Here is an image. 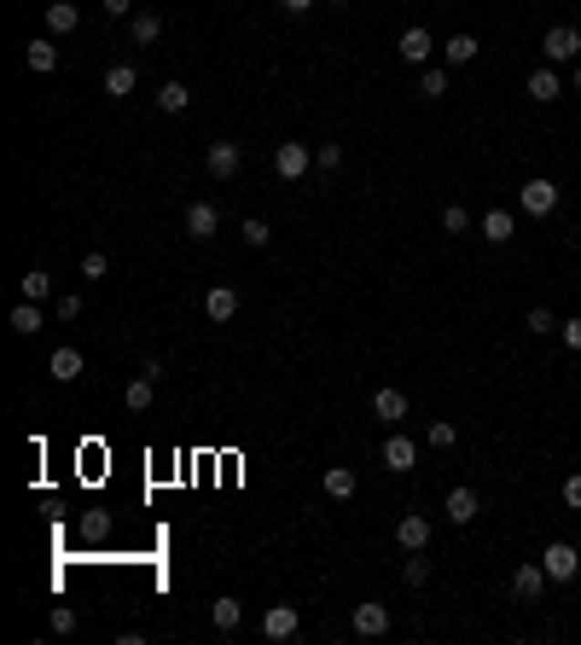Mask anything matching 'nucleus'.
I'll use <instances>...</instances> for the list:
<instances>
[{
  "label": "nucleus",
  "instance_id": "obj_1",
  "mask_svg": "<svg viewBox=\"0 0 581 645\" xmlns=\"http://www.w3.org/2000/svg\"><path fill=\"white\" fill-rule=\"evenodd\" d=\"M517 210H524V215H541V222H546V215L558 210V186L546 181V175L524 181V186H517Z\"/></svg>",
  "mask_w": 581,
  "mask_h": 645
},
{
  "label": "nucleus",
  "instance_id": "obj_2",
  "mask_svg": "<svg viewBox=\"0 0 581 645\" xmlns=\"http://www.w3.org/2000/svg\"><path fill=\"white\" fill-rule=\"evenodd\" d=\"M541 53L553 58V65H576V58H581V29L553 24V29H546V41H541Z\"/></svg>",
  "mask_w": 581,
  "mask_h": 645
},
{
  "label": "nucleus",
  "instance_id": "obj_3",
  "mask_svg": "<svg viewBox=\"0 0 581 645\" xmlns=\"http://www.w3.org/2000/svg\"><path fill=\"white\" fill-rule=\"evenodd\" d=\"M203 169H210L215 181H233L244 169V151L233 146V140H210V151H203Z\"/></svg>",
  "mask_w": 581,
  "mask_h": 645
},
{
  "label": "nucleus",
  "instance_id": "obj_4",
  "mask_svg": "<svg viewBox=\"0 0 581 645\" xmlns=\"http://www.w3.org/2000/svg\"><path fill=\"white\" fill-rule=\"evenodd\" d=\"M308 163H314V151L303 146V140H279V151H274L279 181H303V175H308Z\"/></svg>",
  "mask_w": 581,
  "mask_h": 645
},
{
  "label": "nucleus",
  "instance_id": "obj_5",
  "mask_svg": "<svg viewBox=\"0 0 581 645\" xmlns=\"http://www.w3.org/2000/svg\"><path fill=\"white\" fill-rule=\"evenodd\" d=\"M296 628H303V610L296 605H268L262 610V640H296Z\"/></svg>",
  "mask_w": 581,
  "mask_h": 645
},
{
  "label": "nucleus",
  "instance_id": "obj_6",
  "mask_svg": "<svg viewBox=\"0 0 581 645\" xmlns=\"http://www.w3.org/2000/svg\"><path fill=\"white\" fill-rule=\"evenodd\" d=\"M442 512H448V524L453 529H465V524H477V512H482V500H477V489H448V500H442Z\"/></svg>",
  "mask_w": 581,
  "mask_h": 645
},
{
  "label": "nucleus",
  "instance_id": "obj_7",
  "mask_svg": "<svg viewBox=\"0 0 581 645\" xmlns=\"http://www.w3.org/2000/svg\"><path fill=\"white\" fill-rule=\"evenodd\" d=\"M355 634L360 640H384L389 634V605H379V599H367V605H355Z\"/></svg>",
  "mask_w": 581,
  "mask_h": 645
},
{
  "label": "nucleus",
  "instance_id": "obj_8",
  "mask_svg": "<svg viewBox=\"0 0 581 645\" xmlns=\"http://www.w3.org/2000/svg\"><path fill=\"white\" fill-rule=\"evenodd\" d=\"M541 564H546V576L553 581H570L576 570H581V553L570 541H546V553H541Z\"/></svg>",
  "mask_w": 581,
  "mask_h": 645
},
{
  "label": "nucleus",
  "instance_id": "obj_9",
  "mask_svg": "<svg viewBox=\"0 0 581 645\" xmlns=\"http://www.w3.org/2000/svg\"><path fill=\"white\" fill-rule=\"evenodd\" d=\"M396 546H401V553H425V546H431V517L425 512H407L396 524Z\"/></svg>",
  "mask_w": 581,
  "mask_h": 645
},
{
  "label": "nucleus",
  "instance_id": "obj_10",
  "mask_svg": "<svg viewBox=\"0 0 581 645\" xmlns=\"http://www.w3.org/2000/svg\"><path fill=\"white\" fill-rule=\"evenodd\" d=\"M215 233H222V215H215V203H186V239L210 244Z\"/></svg>",
  "mask_w": 581,
  "mask_h": 645
},
{
  "label": "nucleus",
  "instance_id": "obj_11",
  "mask_svg": "<svg viewBox=\"0 0 581 645\" xmlns=\"http://www.w3.org/2000/svg\"><path fill=\"white\" fill-rule=\"evenodd\" d=\"M47 372H53L58 384H76L82 379V349H76V343H58V349L47 355Z\"/></svg>",
  "mask_w": 581,
  "mask_h": 645
},
{
  "label": "nucleus",
  "instance_id": "obj_12",
  "mask_svg": "<svg viewBox=\"0 0 581 645\" xmlns=\"http://www.w3.org/2000/svg\"><path fill=\"white\" fill-rule=\"evenodd\" d=\"M82 29V6L76 0H47V36H70Z\"/></svg>",
  "mask_w": 581,
  "mask_h": 645
},
{
  "label": "nucleus",
  "instance_id": "obj_13",
  "mask_svg": "<svg viewBox=\"0 0 581 645\" xmlns=\"http://www.w3.org/2000/svg\"><path fill=\"white\" fill-rule=\"evenodd\" d=\"M419 465V442H413V436H389V442H384V471H413Z\"/></svg>",
  "mask_w": 581,
  "mask_h": 645
},
{
  "label": "nucleus",
  "instance_id": "obj_14",
  "mask_svg": "<svg viewBox=\"0 0 581 645\" xmlns=\"http://www.w3.org/2000/svg\"><path fill=\"white\" fill-rule=\"evenodd\" d=\"M203 314H210L215 326H227L233 314H239V291H233V286H210V296H203Z\"/></svg>",
  "mask_w": 581,
  "mask_h": 645
},
{
  "label": "nucleus",
  "instance_id": "obj_15",
  "mask_svg": "<svg viewBox=\"0 0 581 645\" xmlns=\"http://www.w3.org/2000/svg\"><path fill=\"white\" fill-rule=\"evenodd\" d=\"M477 53H482V41H477V36H465V29H460V36H448V41H442V65H448V70L471 65V58H477Z\"/></svg>",
  "mask_w": 581,
  "mask_h": 645
},
{
  "label": "nucleus",
  "instance_id": "obj_16",
  "mask_svg": "<svg viewBox=\"0 0 581 645\" xmlns=\"http://www.w3.org/2000/svg\"><path fill=\"white\" fill-rule=\"evenodd\" d=\"M524 93H529V99H535V105H553L558 93H564V82H558V70H553V65H541V70H535V76H529V82H524Z\"/></svg>",
  "mask_w": 581,
  "mask_h": 645
},
{
  "label": "nucleus",
  "instance_id": "obj_17",
  "mask_svg": "<svg viewBox=\"0 0 581 645\" xmlns=\"http://www.w3.org/2000/svg\"><path fill=\"white\" fill-rule=\"evenodd\" d=\"M546 581H553V576H546V564H524V570L512 576V593H517V599H541Z\"/></svg>",
  "mask_w": 581,
  "mask_h": 645
},
{
  "label": "nucleus",
  "instance_id": "obj_18",
  "mask_svg": "<svg viewBox=\"0 0 581 645\" xmlns=\"http://www.w3.org/2000/svg\"><path fill=\"white\" fill-rule=\"evenodd\" d=\"M477 233H482L489 244H506L512 233H517V215H512V210H489V215L477 222Z\"/></svg>",
  "mask_w": 581,
  "mask_h": 645
},
{
  "label": "nucleus",
  "instance_id": "obj_19",
  "mask_svg": "<svg viewBox=\"0 0 581 645\" xmlns=\"http://www.w3.org/2000/svg\"><path fill=\"white\" fill-rule=\"evenodd\" d=\"M396 47H401V58H407V65H425L436 41H431V29H419V24H413V29H401V41H396Z\"/></svg>",
  "mask_w": 581,
  "mask_h": 645
},
{
  "label": "nucleus",
  "instance_id": "obj_20",
  "mask_svg": "<svg viewBox=\"0 0 581 645\" xmlns=\"http://www.w3.org/2000/svg\"><path fill=\"white\" fill-rule=\"evenodd\" d=\"M372 413H379L384 424H401V419H407V396H401V390H389V384H384L379 396H372Z\"/></svg>",
  "mask_w": 581,
  "mask_h": 645
},
{
  "label": "nucleus",
  "instance_id": "obj_21",
  "mask_svg": "<svg viewBox=\"0 0 581 645\" xmlns=\"http://www.w3.org/2000/svg\"><path fill=\"white\" fill-rule=\"evenodd\" d=\"M24 65L36 70V76H53V70H58V47H53V41H29V47H24Z\"/></svg>",
  "mask_w": 581,
  "mask_h": 645
},
{
  "label": "nucleus",
  "instance_id": "obj_22",
  "mask_svg": "<svg viewBox=\"0 0 581 645\" xmlns=\"http://www.w3.org/2000/svg\"><path fill=\"white\" fill-rule=\"evenodd\" d=\"M6 326H12V332H18V338H36L41 326H47V320H41V303H29V296H24V303L12 308V320H6Z\"/></svg>",
  "mask_w": 581,
  "mask_h": 645
},
{
  "label": "nucleus",
  "instance_id": "obj_23",
  "mask_svg": "<svg viewBox=\"0 0 581 645\" xmlns=\"http://www.w3.org/2000/svg\"><path fill=\"white\" fill-rule=\"evenodd\" d=\"M122 401H129V413H146V407L157 401V379H146V372H140V379H129Z\"/></svg>",
  "mask_w": 581,
  "mask_h": 645
},
{
  "label": "nucleus",
  "instance_id": "obj_24",
  "mask_svg": "<svg viewBox=\"0 0 581 645\" xmlns=\"http://www.w3.org/2000/svg\"><path fill=\"white\" fill-rule=\"evenodd\" d=\"M320 483H326V494H332V500H349V494L360 489V477H355L349 465H332V471H326Z\"/></svg>",
  "mask_w": 581,
  "mask_h": 645
},
{
  "label": "nucleus",
  "instance_id": "obj_25",
  "mask_svg": "<svg viewBox=\"0 0 581 645\" xmlns=\"http://www.w3.org/2000/svg\"><path fill=\"white\" fill-rule=\"evenodd\" d=\"M129 36H134L140 47H157V36H163V18H157V12H134V18H129Z\"/></svg>",
  "mask_w": 581,
  "mask_h": 645
},
{
  "label": "nucleus",
  "instance_id": "obj_26",
  "mask_svg": "<svg viewBox=\"0 0 581 645\" xmlns=\"http://www.w3.org/2000/svg\"><path fill=\"white\" fill-rule=\"evenodd\" d=\"M134 88H140V76H134V65H111V70H105V93H111V99H129Z\"/></svg>",
  "mask_w": 581,
  "mask_h": 645
},
{
  "label": "nucleus",
  "instance_id": "obj_27",
  "mask_svg": "<svg viewBox=\"0 0 581 645\" xmlns=\"http://www.w3.org/2000/svg\"><path fill=\"white\" fill-rule=\"evenodd\" d=\"M210 622H215V628H222V634H233V628H239V622H244V605H239V599H227V593H222V599H215V605H210Z\"/></svg>",
  "mask_w": 581,
  "mask_h": 645
},
{
  "label": "nucleus",
  "instance_id": "obj_28",
  "mask_svg": "<svg viewBox=\"0 0 581 645\" xmlns=\"http://www.w3.org/2000/svg\"><path fill=\"white\" fill-rule=\"evenodd\" d=\"M186 105H192V93H186V82H163L157 88V111H169V117H181Z\"/></svg>",
  "mask_w": 581,
  "mask_h": 645
},
{
  "label": "nucleus",
  "instance_id": "obj_29",
  "mask_svg": "<svg viewBox=\"0 0 581 645\" xmlns=\"http://www.w3.org/2000/svg\"><path fill=\"white\" fill-rule=\"evenodd\" d=\"M448 93V65H425L419 70V99H442Z\"/></svg>",
  "mask_w": 581,
  "mask_h": 645
},
{
  "label": "nucleus",
  "instance_id": "obj_30",
  "mask_svg": "<svg viewBox=\"0 0 581 645\" xmlns=\"http://www.w3.org/2000/svg\"><path fill=\"white\" fill-rule=\"evenodd\" d=\"M24 296H29V303L53 296V274H47V267H29V274H24Z\"/></svg>",
  "mask_w": 581,
  "mask_h": 645
},
{
  "label": "nucleus",
  "instance_id": "obj_31",
  "mask_svg": "<svg viewBox=\"0 0 581 645\" xmlns=\"http://www.w3.org/2000/svg\"><path fill=\"white\" fill-rule=\"evenodd\" d=\"M401 581H407V588H425V581H431V558L407 553V558H401Z\"/></svg>",
  "mask_w": 581,
  "mask_h": 645
},
{
  "label": "nucleus",
  "instance_id": "obj_32",
  "mask_svg": "<svg viewBox=\"0 0 581 645\" xmlns=\"http://www.w3.org/2000/svg\"><path fill=\"white\" fill-rule=\"evenodd\" d=\"M524 326H529L535 338H546V332H558V314H553V308H529V314H524Z\"/></svg>",
  "mask_w": 581,
  "mask_h": 645
},
{
  "label": "nucleus",
  "instance_id": "obj_33",
  "mask_svg": "<svg viewBox=\"0 0 581 645\" xmlns=\"http://www.w3.org/2000/svg\"><path fill=\"white\" fill-rule=\"evenodd\" d=\"M239 239H244L250 250H262V244H268V239H274V233H268V222H262V215H250V222L239 227Z\"/></svg>",
  "mask_w": 581,
  "mask_h": 645
},
{
  "label": "nucleus",
  "instance_id": "obj_34",
  "mask_svg": "<svg viewBox=\"0 0 581 645\" xmlns=\"http://www.w3.org/2000/svg\"><path fill=\"white\" fill-rule=\"evenodd\" d=\"M111 535V512H88L82 517V541H105Z\"/></svg>",
  "mask_w": 581,
  "mask_h": 645
},
{
  "label": "nucleus",
  "instance_id": "obj_35",
  "mask_svg": "<svg viewBox=\"0 0 581 645\" xmlns=\"http://www.w3.org/2000/svg\"><path fill=\"white\" fill-rule=\"evenodd\" d=\"M425 442H431V448H453V442H460V431H453L448 419H436L431 431H425Z\"/></svg>",
  "mask_w": 581,
  "mask_h": 645
},
{
  "label": "nucleus",
  "instance_id": "obj_36",
  "mask_svg": "<svg viewBox=\"0 0 581 645\" xmlns=\"http://www.w3.org/2000/svg\"><path fill=\"white\" fill-rule=\"evenodd\" d=\"M111 274V256H105V250H88L82 256V279H105Z\"/></svg>",
  "mask_w": 581,
  "mask_h": 645
},
{
  "label": "nucleus",
  "instance_id": "obj_37",
  "mask_svg": "<svg viewBox=\"0 0 581 645\" xmlns=\"http://www.w3.org/2000/svg\"><path fill=\"white\" fill-rule=\"evenodd\" d=\"M471 227V210H465V203H448V210H442V233H465Z\"/></svg>",
  "mask_w": 581,
  "mask_h": 645
},
{
  "label": "nucleus",
  "instance_id": "obj_38",
  "mask_svg": "<svg viewBox=\"0 0 581 645\" xmlns=\"http://www.w3.org/2000/svg\"><path fill=\"white\" fill-rule=\"evenodd\" d=\"M53 314H58V320H76V314H82V291H65L53 303Z\"/></svg>",
  "mask_w": 581,
  "mask_h": 645
},
{
  "label": "nucleus",
  "instance_id": "obj_39",
  "mask_svg": "<svg viewBox=\"0 0 581 645\" xmlns=\"http://www.w3.org/2000/svg\"><path fill=\"white\" fill-rule=\"evenodd\" d=\"M47 622H53V634H76V610L70 605H53V617H47Z\"/></svg>",
  "mask_w": 581,
  "mask_h": 645
},
{
  "label": "nucleus",
  "instance_id": "obj_40",
  "mask_svg": "<svg viewBox=\"0 0 581 645\" xmlns=\"http://www.w3.org/2000/svg\"><path fill=\"white\" fill-rule=\"evenodd\" d=\"M314 163H320V169H337V163H343V146H337V140H326V146L314 151Z\"/></svg>",
  "mask_w": 581,
  "mask_h": 645
},
{
  "label": "nucleus",
  "instance_id": "obj_41",
  "mask_svg": "<svg viewBox=\"0 0 581 645\" xmlns=\"http://www.w3.org/2000/svg\"><path fill=\"white\" fill-rule=\"evenodd\" d=\"M558 338H564V349H581V314L576 320H558Z\"/></svg>",
  "mask_w": 581,
  "mask_h": 645
},
{
  "label": "nucleus",
  "instance_id": "obj_42",
  "mask_svg": "<svg viewBox=\"0 0 581 645\" xmlns=\"http://www.w3.org/2000/svg\"><path fill=\"white\" fill-rule=\"evenodd\" d=\"M564 506L581 512V471H576V477H564Z\"/></svg>",
  "mask_w": 581,
  "mask_h": 645
},
{
  "label": "nucleus",
  "instance_id": "obj_43",
  "mask_svg": "<svg viewBox=\"0 0 581 645\" xmlns=\"http://www.w3.org/2000/svg\"><path fill=\"white\" fill-rule=\"evenodd\" d=\"M105 18H134V0H99Z\"/></svg>",
  "mask_w": 581,
  "mask_h": 645
},
{
  "label": "nucleus",
  "instance_id": "obj_44",
  "mask_svg": "<svg viewBox=\"0 0 581 645\" xmlns=\"http://www.w3.org/2000/svg\"><path fill=\"white\" fill-rule=\"evenodd\" d=\"M285 12H314V0H279Z\"/></svg>",
  "mask_w": 581,
  "mask_h": 645
},
{
  "label": "nucleus",
  "instance_id": "obj_45",
  "mask_svg": "<svg viewBox=\"0 0 581 645\" xmlns=\"http://www.w3.org/2000/svg\"><path fill=\"white\" fill-rule=\"evenodd\" d=\"M576 88H581V65H576Z\"/></svg>",
  "mask_w": 581,
  "mask_h": 645
},
{
  "label": "nucleus",
  "instance_id": "obj_46",
  "mask_svg": "<svg viewBox=\"0 0 581 645\" xmlns=\"http://www.w3.org/2000/svg\"><path fill=\"white\" fill-rule=\"evenodd\" d=\"M332 6H343V0H332Z\"/></svg>",
  "mask_w": 581,
  "mask_h": 645
}]
</instances>
